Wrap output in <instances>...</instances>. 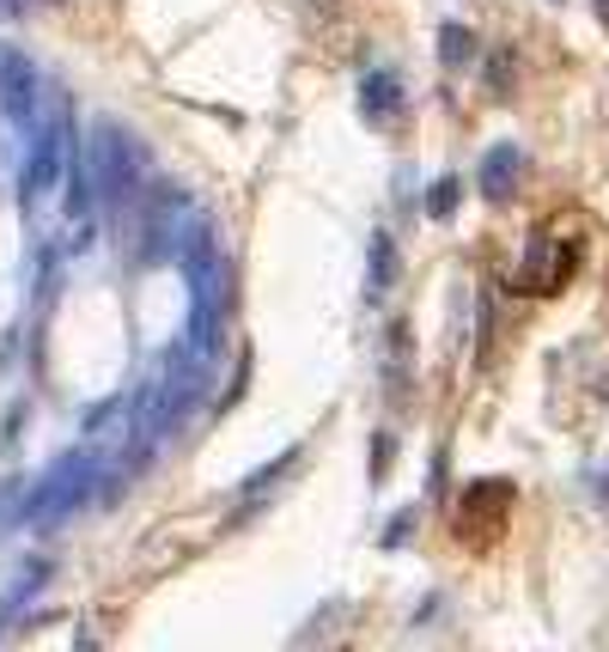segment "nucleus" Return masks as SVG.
Masks as SVG:
<instances>
[{"label": "nucleus", "instance_id": "f03ea898", "mask_svg": "<svg viewBox=\"0 0 609 652\" xmlns=\"http://www.w3.org/2000/svg\"><path fill=\"white\" fill-rule=\"evenodd\" d=\"M91 177H98V196H104V202H128L135 184H140L135 135H122L116 123H98V135H91Z\"/></svg>", "mask_w": 609, "mask_h": 652}, {"label": "nucleus", "instance_id": "7ed1b4c3", "mask_svg": "<svg viewBox=\"0 0 609 652\" xmlns=\"http://www.w3.org/2000/svg\"><path fill=\"white\" fill-rule=\"evenodd\" d=\"M0 110L7 123H37V67L25 55H0Z\"/></svg>", "mask_w": 609, "mask_h": 652}, {"label": "nucleus", "instance_id": "9b49d317", "mask_svg": "<svg viewBox=\"0 0 609 652\" xmlns=\"http://www.w3.org/2000/svg\"><path fill=\"white\" fill-rule=\"evenodd\" d=\"M409 525H414V513H402L390 530H384V543H402V537H409Z\"/></svg>", "mask_w": 609, "mask_h": 652}, {"label": "nucleus", "instance_id": "0eeeda50", "mask_svg": "<svg viewBox=\"0 0 609 652\" xmlns=\"http://www.w3.org/2000/svg\"><path fill=\"white\" fill-rule=\"evenodd\" d=\"M390 280H396V238L378 226V233H372V299L390 293Z\"/></svg>", "mask_w": 609, "mask_h": 652}, {"label": "nucleus", "instance_id": "9d476101", "mask_svg": "<svg viewBox=\"0 0 609 652\" xmlns=\"http://www.w3.org/2000/svg\"><path fill=\"white\" fill-rule=\"evenodd\" d=\"M457 196H463V184H457V177H439V184L426 189V214H433V220H451V214H457Z\"/></svg>", "mask_w": 609, "mask_h": 652}, {"label": "nucleus", "instance_id": "20e7f679", "mask_svg": "<svg viewBox=\"0 0 609 652\" xmlns=\"http://www.w3.org/2000/svg\"><path fill=\"white\" fill-rule=\"evenodd\" d=\"M506 513H512V488L506 481H475L470 494H463V513L457 518H475V543H494L500 537V525H506Z\"/></svg>", "mask_w": 609, "mask_h": 652}, {"label": "nucleus", "instance_id": "f257e3e1", "mask_svg": "<svg viewBox=\"0 0 609 652\" xmlns=\"http://www.w3.org/2000/svg\"><path fill=\"white\" fill-rule=\"evenodd\" d=\"M74 165V135H67V98L49 92V110L37 116L30 135V165H25V202H44L49 184Z\"/></svg>", "mask_w": 609, "mask_h": 652}, {"label": "nucleus", "instance_id": "1a4fd4ad", "mask_svg": "<svg viewBox=\"0 0 609 652\" xmlns=\"http://www.w3.org/2000/svg\"><path fill=\"white\" fill-rule=\"evenodd\" d=\"M402 378H409V324H390V390L402 397Z\"/></svg>", "mask_w": 609, "mask_h": 652}, {"label": "nucleus", "instance_id": "423d86ee", "mask_svg": "<svg viewBox=\"0 0 609 652\" xmlns=\"http://www.w3.org/2000/svg\"><path fill=\"white\" fill-rule=\"evenodd\" d=\"M518 165H524V153H518V147H494V153L482 159V196H487V202H506V196H512Z\"/></svg>", "mask_w": 609, "mask_h": 652}, {"label": "nucleus", "instance_id": "f8f14e48", "mask_svg": "<svg viewBox=\"0 0 609 652\" xmlns=\"http://www.w3.org/2000/svg\"><path fill=\"white\" fill-rule=\"evenodd\" d=\"M597 13H604V25H609V0H597Z\"/></svg>", "mask_w": 609, "mask_h": 652}, {"label": "nucleus", "instance_id": "39448f33", "mask_svg": "<svg viewBox=\"0 0 609 652\" xmlns=\"http://www.w3.org/2000/svg\"><path fill=\"white\" fill-rule=\"evenodd\" d=\"M360 110L372 123H390L396 110H402V79H396L390 67H372V74L360 79Z\"/></svg>", "mask_w": 609, "mask_h": 652}, {"label": "nucleus", "instance_id": "6e6552de", "mask_svg": "<svg viewBox=\"0 0 609 652\" xmlns=\"http://www.w3.org/2000/svg\"><path fill=\"white\" fill-rule=\"evenodd\" d=\"M470 55H475V32H470V25H457V18H451V25H445V32H439V62H445V67H463V62H470Z\"/></svg>", "mask_w": 609, "mask_h": 652}]
</instances>
